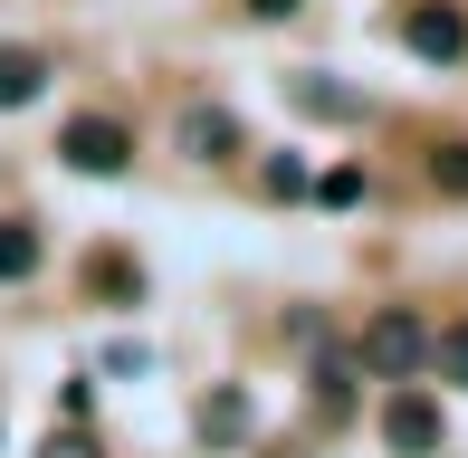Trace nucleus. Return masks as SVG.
Here are the masks:
<instances>
[{"label": "nucleus", "instance_id": "nucleus-6", "mask_svg": "<svg viewBox=\"0 0 468 458\" xmlns=\"http://www.w3.org/2000/svg\"><path fill=\"white\" fill-rule=\"evenodd\" d=\"M306 382H315V411H325V421H345V411H354V353H315Z\"/></svg>", "mask_w": 468, "mask_h": 458}, {"label": "nucleus", "instance_id": "nucleus-13", "mask_svg": "<svg viewBox=\"0 0 468 458\" xmlns=\"http://www.w3.org/2000/svg\"><path fill=\"white\" fill-rule=\"evenodd\" d=\"M38 458H96V440H87V430H58V440L38 449Z\"/></svg>", "mask_w": 468, "mask_h": 458}, {"label": "nucleus", "instance_id": "nucleus-10", "mask_svg": "<svg viewBox=\"0 0 468 458\" xmlns=\"http://www.w3.org/2000/svg\"><path fill=\"white\" fill-rule=\"evenodd\" d=\"M38 267V220H0V286Z\"/></svg>", "mask_w": 468, "mask_h": 458}, {"label": "nucleus", "instance_id": "nucleus-11", "mask_svg": "<svg viewBox=\"0 0 468 458\" xmlns=\"http://www.w3.org/2000/svg\"><path fill=\"white\" fill-rule=\"evenodd\" d=\"M296 106H306V115H364V96L325 87V77H296Z\"/></svg>", "mask_w": 468, "mask_h": 458}, {"label": "nucleus", "instance_id": "nucleus-9", "mask_svg": "<svg viewBox=\"0 0 468 458\" xmlns=\"http://www.w3.org/2000/svg\"><path fill=\"white\" fill-rule=\"evenodd\" d=\"M431 382L468 391V325H440V335H431Z\"/></svg>", "mask_w": 468, "mask_h": 458}, {"label": "nucleus", "instance_id": "nucleus-2", "mask_svg": "<svg viewBox=\"0 0 468 458\" xmlns=\"http://www.w3.org/2000/svg\"><path fill=\"white\" fill-rule=\"evenodd\" d=\"M401 48L431 57V68H459L468 57V19L450 10V0H420V10H401Z\"/></svg>", "mask_w": 468, "mask_h": 458}, {"label": "nucleus", "instance_id": "nucleus-1", "mask_svg": "<svg viewBox=\"0 0 468 458\" xmlns=\"http://www.w3.org/2000/svg\"><path fill=\"white\" fill-rule=\"evenodd\" d=\"M364 372L373 382H431V325L411 316V306H382V316L364 325Z\"/></svg>", "mask_w": 468, "mask_h": 458}, {"label": "nucleus", "instance_id": "nucleus-12", "mask_svg": "<svg viewBox=\"0 0 468 458\" xmlns=\"http://www.w3.org/2000/svg\"><path fill=\"white\" fill-rule=\"evenodd\" d=\"M431 182H440V192H468V143H440V153H431Z\"/></svg>", "mask_w": 468, "mask_h": 458}, {"label": "nucleus", "instance_id": "nucleus-8", "mask_svg": "<svg viewBox=\"0 0 468 458\" xmlns=\"http://www.w3.org/2000/svg\"><path fill=\"white\" fill-rule=\"evenodd\" d=\"M182 143H201V162H229V143H239V124H229L220 106H191V115H182Z\"/></svg>", "mask_w": 468, "mask_h": 458}, {"label": "nucleus", "instance_id": "nucleus-7", "mask_svg": "<svg viewBox=\"0 0 468 458\" xmlns=\"http://www.w3.org/2000/svg\"><path fill=\"white\" fill-rule=\"evenodd\" d=\"M38 87H48V57L38 48H0V106H29Z\"/></svg>", "mask_w": 468, "mask_h": 458}, {"label": "nucleus", "instance_id": "nucleus-3", "mask_svg": "<svg viewBox=\"0 0 468 458\" xmlns=\"http://www.w3.org/2000/svg\"><path fill=\"white\" fill-rule=\"evenodd\" d=\"M382 440H392L401 458H431L440 440H450V430H440V401H431L420 382H401L392 401H382Z\"/></svg>", "mask_w": 468, "mask_h": 458}, {"label": "nucleus", "instance_id": "nucleus-4", "mask_svg": "<svg viewBox=\"0 0 468 458\" xmlns=\"http://www.w3.org/2000/svg\"><path fill=\"white\" fill-rule=\"evenodd\" d=\"M58 153H68V172H124V162H134V134H124L115 115H77L68 134H58Z\"/></svg>", "mask_w": 468, "mask_h": 458}, {"label": "nucleus", "instance_id": "nucleus-14", "mask_svg": "<svg viewBox=\"0 0 468 458\" xmlns=\"http://www.w3.org/2000/svg\"><path fill=\"white\" fill-rule=\"evenodd\" d=\"M249 10H259V19H287V10H296V0H249Z\"/></svg>", "mask_w": 468, "mask_h": 458}, {"label": "nucleus", "instance_id": "nucleus-5", "mask_svg": "<svg viewBox=\"0 0 468 458\" xmlns=\"http://www.w3.org/2000/svg\"><path fill=\"white\" fill-rule=\"evenodd\" d=\"M191 430H201L210 449L249 440V391H239V382H210V391H201V421H191Z\"/></svg>", "mask_w": 468, "mask_h": 458}]
</instances>
